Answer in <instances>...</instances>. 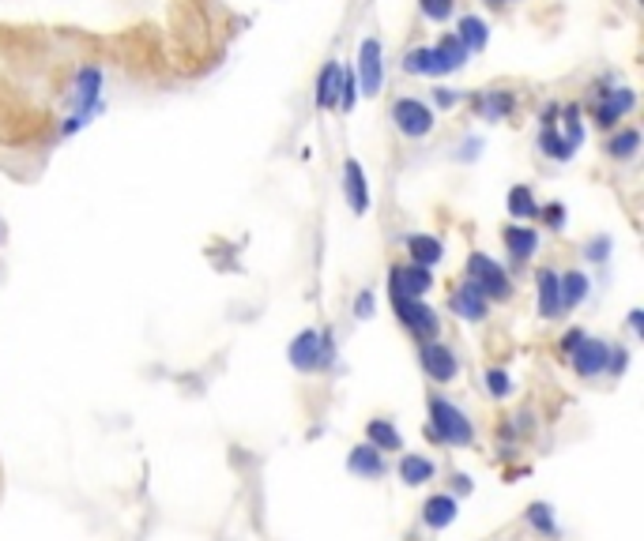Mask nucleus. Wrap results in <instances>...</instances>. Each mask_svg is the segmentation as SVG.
<instances>
[{
	"label": "nucleus",
	"mask_w": 644,
	"mask_h": 541,
	"mask_svg": "<svg viewBox=\"0 0 644 541\" xmlns=\"http://www.w3.org/2000/svg\"><path fill=\"white\" fill-rule=\"evenodd\" d=\"M426 436L434 443H452V448H464V443L475 440L471 432V421L464 410H456L449 399H429V425H426Z\"/></svg>",
	"instance_id": "f257e3e1"
},
{
	"label": "nucleus",
	"mask_w": 644,
	"mask_h": 541,
	"mask_svg": "<svg viewBox=\"0 0 644 541\" xmlns=\"http://www.w3.org/2000/svg\"><path fill=\"white\" fill-rule=\"evenodd\" d=\"M347 466L358 477H381L385 473V459H381V452L374 448V443H362V448H354L351 459H347Z\"/></svg>",
	"instance_id": "a211bd4d"
},
{
	"label": "nucleus",
	"mask_w": 644,
	"mask_h": 541,
	"mask_svg": "<svg viewBox=\"0 0 644 541\" xmlns=\"http://www.w3.org/2000/svg\"><path fill=\"white\" fill-rule=\"evenodd\" d=\"M505 244H509V252H512V260H532L535 256V248H539V234L535 230H528V226H509L505 230Z\"/></svg>",
	"instance_id": "aec40b11"
},
{
	"label": "nucleus",
	"mask_w": 644,
	"mask_h": 541,
	"mask_svg": "<svg viewBox=\"0 0 644 541\" xmlns=\"http://www.w3.org/2000/svg\"><path fill=\"white\" fill-rule=\"evenodd\" d=\"M99 90H102V72L99 68H83L79 72V79H76V106H79V113L76 117H90L99 109Z\"/></svg>",
	"instance_id": "9b49d317"
},
{
	"label": "nucleus",
	"mask_w": 644,
	"mask_h": 541,
	"mask_svg": "<svg viewBox=\"0 0 644 541\" xmlns=\"http://www.w3.org/2000/svg\"><path fill=\"white\" fill-rule=\"evenodd\" d=\"M404 72H411V76H441V65H438L434 49H411L404 57Z\"/></svg>",
	"instance_id": "a878e982"
},
{
	"label": "nucleus",
	"mask_w": 644,
	"mask_h": 541,
	"mask_svg": "<svg viewBox=\"0 0 644 541\" xmlns=\"http://www.w3.org/2000/svg\"><path fill=\"white\" fill-rule=\"evenodd\" d=\"M633 90L629 87H618V90H610L607 94V102L599 106V113H596V120L603 124V129H610V124H615V120H622L629 109H633Z\"/></svg>",
	"instance_id": "2eb2a0df"
},
{
	"label": "nucleus",
	"mask_w": 644,
	"mask_h": 541,
	"mask_svg": "<svg viewBox=\"0 0 644 541\" xmlns=\"http://www.w3.org/2000/svg\"><path fill=\"white\" fill-rule=\"evenodd\" d=\"M640 328H644V312H640V308H633V312H629V331H633V335H644Z\"/></svg>",
	"instance_id": "58836bf2"
},
{
	"label": "nucleus",
	"mask_w": 644,
	"mask_h": 541,
	"mask_svg": "<svg viewBox=\"0 0 644 541\" xmlns=\"http://www.w3.org/2000/svg\"><path fill=\"white\" fill-rule=\"evenodd\" d=\"M392 120L396 129H400L404 136H426L429 129H434V113H429L418 99H400L392 106Z\"/></svg>",
	"instance_id": "6e6552de"
},
{
	"label": "nucleus",
	"mask_w": 644,
	"mask_h": 541,
	"mask_svg": "<svg viewBox=\"0 0 644 541\" xmlns=\"http://www.w3.org/2000/svg\"><path fill=\"white\" fill-rule=\"evenodd\" d=\"M429 49H434V57H438L441 76H445V72H456V68H464V65H468V49H464V42H459L456 35H445L438 46H429Z\"/></svg>",
	"instance_id": "f3484780"
},
{
	"label": "nucleus",
	"mask_w": 644,
	"mask_h": 541,
	"mask_svg": "<svg viewBox=\"0 0 644 541\" xmlns=\"http://www.w3.org/2000/svg\"><path fill=\"white\" fill-rule=\"evenodd\" d=\"M449 308L459 316V320H468V324H479L482 316H486V308H490V301H486V294L479 290L475 282H468V278H464V286H456V290H452V301H449Z\"/></svg>",
	"instance_id": "9d476101"
},
{
	"label": "nucleus",
	"mask_w": 644,
	"mask_h": 541,
	"mask_svg": "<svg viewBox=\"0 0 644 541\" xmlns=\"http://www.w3.org/2000/svg\"><path fill=\"white\" fill-rule=\"evenodd\" d=\"M452 519H456V496L438 493V496H429V500L422 504V523H426V526L445 530Z\"/></svg>",
	"instance_id": "4468645a"
},
{
	"label": "nucleus",
	"mask_w": 644,
	"mask_h": 541,
	"mask_svg": "<svg viewBox=\"0 0 644 541\" xmlns=\"http://www.w3.org/2000/svg\"><path fill=\"white\" fill-rule=\"evenodd\" d=\"M558 290H562V308H576L580 301L588 297V275L585 271H569L558 278Z\"/></svg>",
	"instance_id": "4be33fe9"
},
{
	"label": "nucleus",
	"mask_w": 644,
	"mask_h": 541,
	"mask_svg": "<svg viewBox=\"0 0 644 541\" xmlns=\"http://www.w3.org/2000/svg\"><path fill=\"white\" fill-rule=\"evenodd\" d=\"M290 365L298 372H313V369H328L332 365V342L321 331H301L290 342Z\"/></svg>",
	"instance_id": "7ed1b4c3"
},
{
	"label": "nucleus",
	"mask_w": 644,
	"mask_h": 541,
	"mask_svg": "<svg viewBox=\"0 0 644 541\" xmlns=\"http://www.w3.org/2000/svg\"><path fill=\"white\" fill-rule=\"evenodd\" d=\"M456 38L464 42V49H468V53H475V49H482V46H486L490 30H486V23H482L479 16H464V19H459V30H456Z\"/></svg>",
	"instance_id": "393cba45"
},
{
	"label": "nucleus",
	"mask_w": 644,
	"mask_h": 541,
	"mask_svg": "<svg viewBox=\"0 0 644 541\" xmlns=\"http://www.w3.org/2000/svg\"><path fill=\"white\" fill-rule=\"evenodd\" d=\"M468 282L479 286V290L486 294V301H509L512 297L509 271L498 260H490L486 252H471L468 256Z\"/></svg>",
	"instance_id": "f03ea898"
},
{
	"label": "nucleus",
	"mask_w": 644,
	"mask_h": 541,
	"mask_svg": "<svg viewBox=\"0 0 644 541\" xmlns=\"http://www.w3.org/2000/svg\"><path fill=\"white\" fill-rule=\"evenodd\" d=\"M392 308H396V316H400L404 328H407L411 335H418V338H438V331H441L438 312L429 308V305H422L418 297H392Z\"/></svg>",
	"instance_id": "20e7f679"
},
{
	"label": "nucleus",
	"mask_w": 644,
	"mask_h": 541,
	"mask_svg": "<svg viewBox=\"0 0 644 541\" xmlns=\"http://www.w3.org/2000/svg\"><path fill=\"white\" fill-rule=\"evenodd\" d=\"M558 117H562L558 106H546V109H543V129H558Z\"/></svg>",
	"instance_id": "e433bc0d"
},
{
	"label": "nucleus",
	"mask_w": 644,
	"mask_h": 541,
	"mask_svg": "<svg viewBox=\"0 0 644 541\" xmlns=\"http://www.w3.org/2000/svg\"><path fill=\"white\" fill-rule=\"evenodd\" d=\"M539 214L546 218V226H550V230H562V226H565V207H562V203H550V207H539Z\"/></svg>",
	"instance_id": "473e14b6"
},
{
	"label": "nucleus",
	"mask_w": 644,
	"mask_h": 541,
	"mask_svg": "<svg viewBox=\"0 0 644 541\" xmlns=\"http://www.w3.org/2000/svg\"><path fill=\"white\" fill-rule=\"evenodd\" d=\"M524 519L543 534V537H554L558 534V523H554V512H550V507L546 504H528V512H524Z\"/></svg>",
	"instance_id": "cd10ccee"
},
{
	"label": "nucleus",
	"mask_w": 644,
	"mask_h": 541,
	"mask_svg": "<svg viewBox=\"0 0 644 541\" xmlns=\"http://www.w3.org/2000/svg\"><path fill=\"white\" fill-rule=\"evenodd\" d=\"M418 8H422V16H426V19L441 23V19H449V16H452V0H418Z\"/></svg>",
	"instance_id": "2f4dec72"
},
{
	"label": "nucleus",
	"mask_w": 644,
	"mask_h": 541,
	"mask_svg": "<svg viewBox=\"0 0 644 541\" xmlns=\"http://www.w3.org/2000/svg\"><path fill=\"white\" fill-rule=\"evenodd\" d=\"M607 252H610V241H607V237H599L596 244H588V252H585V256L599 264V260H607Z\"/></svg>",
	"instance_id": "c9c22d12"
},
{
	"label": "nucleus",
	"mask_w": 644,
	"mask_h": 541,
	"mask_svg": "<svg viewBox=\"0 0 644 541\" xmlns=\"http://www.w3.org/2000/svg\"><path fill=\"white\" fill-rule=\"evenodd\" d=\"M452 493H464V496H468V493H471V477H468V473H456V477H452Z\"/></svg>",
	"instance_id": "4c0bfd02"
},
{
	"label": "nucleus",
	"mask_w": 644,
	"mask_h": 541,
	"mask_svg": "<svg viewBox=\"0 0 644 541\" xmlns=\"http://www.w3.org/2000/svg\"><path fill=\"white\" fill-rule=\"evenodd\" d=\"M486 391L494 395V399H505L512 391V380L505 369H486Z\"/></svg>",
	"instance_id": "7c9ffc66"
},
{
	"label": "nucleus",
	"mask_w": 644,
	"mask_h": 541,
	"mask_svg": "<svg viewBox=\"0 0 644 541\" xmlns=\"http://www.w3.org/2000/svg\"><path fill=\"white\" fill-rule=\"evenodd\" d=\"M475 109L486 117V120H501L505 113H512V94L505 90H486L475 99Z\"/></svg>",
	"instance_id": "b1692460"
},
{
	"label": "nucleus",
	"mask_w": 644,
	"mask_h": 541,
	"mask_svg": "<svg viewBox=\"0 0 644 541\" xmlns=\"http://www.w3.org/2000/svg\"><path fill=\"white\" fill-rule=\"evenodd\" d=\"M573 151H576V147H573L565 136H558V129H546V132H543V154L565 162V158H573Z\"/></svg>",
	"instance_id": "c756f323"
},
{
	"label": "nucleus",
	"mask_w": 644,
	"mask_h": 541,
	"mask_svg": "<svg viewBox=\"0 0 644 541\" xmlns=\"http://www.w3.org/2000/svg\"><path fill=\"white\" fill-rule=\"evenodd\" d=\"M407 248H411V264H422V267H434V264H441V256H445L441 241H438V237H429V234H415V237H407Z\"/></svg>",
	"instance_id": "6ab92c4d"
},
{
	"label": "nucleus",
	"mask_w": 644,
	"mask_h": 541,
	"mask_svg": "<svg viewBox=\"0 0 644 541\" xmlns=\"http://www.w3.org/2000/svg\"><path fill=\"white\" fill-rule=\"evenodd\" d=\"M340 83H343V68L332 60V65H324L321 76H317V106L321 109H332L335 102H340Z\"/></svg>",
	"instance_id": "dca6fc26"
},
{
	"label": "nucleus",
	"mask_w": 644,
	"mask_h": 541,
	"mask_svg": "<svg viewBox=\"0 0 644 541\" xmlns=\"http://www.w3.org/2000/svg\"><path fill=\"white\" fill-rule=\"evenodd\" d=\"M607 342H599V338H580L569 354H573V369H576V376H585V380H592V376H599V372H607Z\"/></svg>",
	"instance_id": "1a4fd4ad"
},
{
	"label": "nucleus",
	"mask_w": 644,
	"mask_h": 541,
	"mask_svg": "<svg viewBox=\"0 0 644 541\" xmlns=\"http://www.w3.org/2000/svg\"><path fill=\"white\" fill-rule=\"evenodd\" d=\"M434 290V271L422 264L407 267H392V297H422Z\"/></svg>",
	"instance_id": "423d86ee"
},
{
	"label": "nucleus",
	"mask_w": 644,
	"mask_h": 541,
	"mask_svg": "<svg viewBox=\"0 0 644 541\" xmlns=\"http://www.w3.org/2000/svg\"><path fill=\"white\" fill-rule=\"evenodd\" d=\"M343 192H347V203L354 214H362L370 207V192H365V173L358 166V158H347L343 162Z\"/></svg>",
	"instance_id": "f8f14e48"
},
{
	"label": "nucleus",
	"mask_w": 644,
	"mask_h": 541,
	"mask_svg": "<svg viewBox=\"0 0 644 541\" xmlns=\"http://www.w3.org/2000/svg\"><path fill=\"white\" fill-rule=\"evenodd\" d=\"M354 316H358V320H370V316H374V290H362V294H358Z\"/></svg>",
	"instance_id": "f704fd0d"
},
{
	"label": "nucleus",
	"mask_w": 644,
	"mask_h": 541,
	"mask_svg": "<svg viewBox=\"0 0 644 541\" xmlns=\"http://www.w3.org/2000/svg\"><path fill=\"white\" fill-rule=\"evenodd\" d=\"M486 5H505V0H486Z\"/></svg>",
	"instance_id": "79ce46f5"
},
{
	"label": "nucleus",
	"mask_w": 644,
	"mask_h": 541,
	"mask_svg": "<svg viewBox=\"0 0 644 541\" xmlns=\"http://www.w3.org/2000/svg\"><path fill=\"white\" fill-rule=\"evenodd\" d=\"M418 361L426 369V376L434 380V384H449V380H456L459 365H456V354L449 346H441L438 338H429L422 349H418Z\"/></svg>",
	"instance_id": "39448f33"
},
{
	"label": "nucleus",
	"mask_w": 644,
	"mask_h": 541,
	"mask_svg": "<svg viewBox=\"0 0 644 541\" xmlns=\"http://www.w3.org/2000/svg\"><path fill=\"white\" fill-rule=\"evenodd\" d=\"M365 436H370V443H374L377 452H400L404 448L400 432H396L392 421H385V418H374L370 425H365Z\"/></svg>",
	"instance_id": "5701e85b"
},
{
	"label": "nucleus",
	"mask_w": 644,
	"mask_h": 541,
	"mask_svg": "<svg viewBox=\"0 0 644 541\" xmlns=\"http://www.w3.org/2000/svg\"><path fill=\"white\" fill-rule=\"evenodd\" d=\"M358 79H362V94H381L385 83V60H381V42L365 38L358 49Z\"/></svg>",
	"instance_id": "0eeeda50"
},
{
	"label": "nucleus",
	"mask_w": 644,
	"mask_h": 541,
	"mask_svg": "<svg viewBox=\"0 0 644 541\" xmlns=\"http://www.w3.org/2000/svg\"><path fill=\"white\" fill-rule=\"evenodd\" d=\"M562 312V290H558V275L543 267L539 271V316L543 320H554V316Z\"/></svg>",
	"instance_id": "ddd939ff"
},
{
	"label": "nucleus",
	"mask_w": 644,
	"mask_h": 541,
	"mask_svg": "<svg viewBox=\"0 0 644 541\" xmlns=\"http://www.w3.org/2000/svg\"><path fill=\"white\" fill-rule=\"evenodd\" d=\"M335 106H343V109H351L354 106V72H347L343 68V83H340V102Z\"/></svg>",
	"instance_id": "72a5a7b5"
},
{
	"label": "nucleus",
	"mask_w": 644,
	"mask_h": 541,
	"mask_svg": "<svg viewBox=\"0 0 644 541\" xmlns=\"http://www.w3.org/2000/svg\"><path fill=\"white\" fill-rule=\"evenodd\" d=\"M580 338H585V331H580V328H573V331H569V335L562 338V349H573V346H576Z\"/></svg>",
	"instance_id": "ea45409f"
},
{
	"label": "nucleus",
	"mask_w": 644,
	"mask_h": 541,
	"mask_svg": "<svg viewBox=\"0 0 644 541\" xmlns=\"http://www.w3.org/2000/svg\"><path fill=\"white\" fill-rule=\"evenodd\" d=\"M637 147H640V132H637V129H622L615 140L607 143V154H610V158H633Z\"/></svg>",
	"instance_id": "c85d7f7f"
},
{
	"label": "nucleus",
	"mask_w": 644,
	"mask_h": 541,
	"mask_svg": "<svg viewBox=\"0 0 644 541\" xmlns=\"http://www.w3.org/2000/svg\"><path fill=\"white\" fill-rule=\"evenodd\" d=\"M438 102H441V106H452V102H456V94H452L449 87H441V90H438Z\"/></svg>",
	"instance_id": "a19ab883"
},
{
	"label": "nucleus",
	"mask_w": 644,
	"mask_h": 541,
	"mask_svg": "<svg viewBox=\"0 0 644 541\" xmlns=\"http://www.w3.org/2000/svg\"><path fill=\"white\" fill-rule=\"evenodd\" d=\"M509 214L512 218H535L539 214V203H535V192L528 184H516L509 192Z\"/></svg>",
	"instance_id": "bb28decb"
},
{
	"label": "nucleus",
	"mask_w": 644,
	"mask_h": 541,
	"mask_svg": "<svg viewBox=\"0 0 644 541\" xmlns=\"http://www.w3.org/2000/svg\"><path fill=\"white\" fill-rule=\"evenodd\" d=\"M434 459H422V455H404L400 459V482L404 485H426V482H434Z\"/></svg>",
	"instance_id": "412c9836"
}]
</instances>
